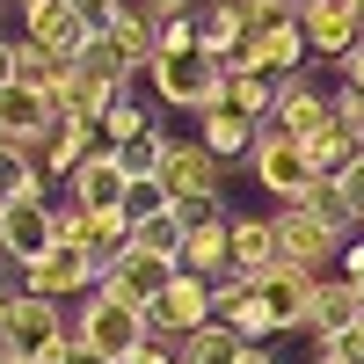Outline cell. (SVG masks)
Instances as JSON below:
<instances>
[{"instance_id": "6da1fadb", "label": "cell", "mask_w": 364, "mask_h": 364, "mask_svg": "<svg viewBox=\"0 0 364 364\" xmlns=\"http://www.w3.org/2000/svg\"><path fill=\"white\" fill-rule=\"evenodd\" d=\"M73 336H80L87 350H102L109 364H132V357L146 350V336H154V314L124 306L117 291H87V306H80V321H73Z\"/></svg>"}, {"instance_id": "7a4b0ae2", "label": "cell", "mask_w": 364, "mask_h": 364, "mask_svg": "<svg viewBox=\"0 0 364 364\" xmlns=\"http://www.w3.org/2000/svg\"><path fill=\"white\" fill-rule=\"evenodd\" d=\"M219 182H226V161L211 154L204 139H168V161H161V190L182 219H197V211L219 204Z\"/></svg>"}, {"instance_id": "3957f363", "label": "cell", "mask_w": 364, "mask_h": 364, "mask_svg": "<svg viewBox=\"0 0 364 364\" xmlns=\"http://www.w3.org/2000/svg\"><path fill=\"white\" fill-rule=\"evenodd\" d=\"M277 248H284L291 269H314V277H321V262H343L350 233L336 219H321L314 204H277Z\"/></svg>"}, {"instance_id": "277c9868", "label": "cell", "mask_w": 364, "mask_h": 364, "mask_svg": "<svg viewBox=\"0 0 364 364\" xmlns=\"http://www.w3.org/2000/svg\"><path fill=\"white\" fill-rule=\"evenodd\" d=\"M154 80H161V102L168 109H219L226 102V66L211 51H175V58H161L154 66Z\"/></svg>"}, {"instance_id": "5b68a950", "label": "cell", "mask_w": 364, "mask_h": 364, "mask_svg": "<svg viewBox=\"0 0 364 364\" xmlns=\"http://www.w3.org/2000/svg\"><path fill=\"white\" fill-rule=\"evenodd\" d=\"M255 182H262L277 204H299L321 175H314V154H306L299 139H284L277 124H262V139H255Z\"/></svg>"}, {"instance_id": "8992f818", "label": "cell", "mask_w": 364, "mask_h": 364, "mask_svg": "<svg viewBox=\"0 0 364 364\" xmlns=\"http://www.w3.org/2000/svg\"><path fill=\"white\" fill-rule=\"evenodd\" d=\"M211 321H219V284L197 277V269H175V284L154 306V336L182 343V336H197V328H211Z\"/></svg>"}, {"instance_id": "52a82bcc", "label": "cell", "mask_w": 364, "mask_h": 364, "mask_svg": "<svg viewBox=\"0 0 364 364\" xmlns=\"http://www.w3.org/2000/svg\"><path fill=\"white\" fill-rule=\"evenodd\" d=\"M22 291H37V299H80V291H102V262L87 255V248H73V240H58L44 262L22 269Z\"/></svg>"}, {"instance_id": "ba28073f", "label": "cell", "mask_w": 364, "mask_h": 364, "mask_svg": "<svg viewBox=\"0 0 364 364\" xmlns=\"http://www.w3.org/2000/svg\"><path fill=\"white\" fill-rule=\"evenodd\" d=\"M58 248V204H8L0 211V255H8L15 269H29V262H44Z\"/></svg>"}, {"instance_id": "9c48e42d", "label": "cell", "mask_w": 364, "mask_h": 364, "mask_svg": "<svg viewBox=\"0 0 364 364\" xmlns=\"http://www.w3.org/2000/svg\"><path fill=\"white\" fill-rule=\"evenodd\" d=\"M219 328H233L240 343L284 336V328H277V306H269V291H262L255 277H240V269H226V277H219Z\"/></svg>"}, {"instance_id": "30bf717a", "label": "cell", "mask_w": 364, "mask_h": 364, "mask_svg": "<svg viewBox=\"0 0 364 364\" xmlns=\"http://www.w3.org/2000/svg\"><path fill=\"white\" fill-rule=\"evenodd\" d=\"M269 124H277L284 139H321L328 124H336V95H328V87H314L306 73H284L277 80V117H269Z\"/></svg>"}, {"instance_id": "8fae6325", "label": "cell", "mask_w": 364, "mask_h": 364, "mask_svg": "<svg viewBox=\"0 0 364 364\" xmlns=\"http://www.w3.org/2000/svg\"><path fill=\"white\" fill-rule=\"evenodd\" d=\"M175 269H182V262H161V255L124 248V255L102 269V291H117V299H124V306H139V314H154V306H161V291L175 284Z\"/></svg>"}, {"instance_id": "7c38bea8", "label": "cell", "mask_w": 364, "mask_h": 364, "mask_svg": "<svg viewBox=\"0 0 364 364\" xmlns=\"http://www.w3.org/2000/svg\"><path fill=\"white\" fill-rule=\"evenodd\" d=\"M22 29H29L22 44H37V51H51V58H66V66L102 37V29H87V22H80V8H66V0H44V8H29Z\"/></svg>"}, {"instance_id": "4fadbf2b", "label": "cell", "mask_w": 364, "mask_h": 364, "mask_svg": "<svg viewBox=\"0 0 364 364\" xmlns=\"http://www.w3.org/2000/svg\"><path fill=\"white\" fill-rule=\"evenodd\" d=\"M182 269H197V277H211V284L233 269V219H226L219 204L197 211V219L182 226Z\"/></svg>"}, {"instance_id": "5bb4252c", "label": "cell", "mask_w": 364, "mask_h": 364, "mask_svg": "<svg viewBox=\"0 0 364 364\" xmlns=\"http://www.w3.org/2000/svg\"><path fill=\"white\" fill-rule=\"evenodd\" d=\"M95 154H102V124H87V117H58V124L44 132V146H37V168H44V182L51 175L73 182Z\"/></svg>"}, {"instance_id": "9a60e30c", "label": "cell", "mask_w": 364, "mask_h": 364, "mask_svg": "<svg viewBox=\"0 0 364 364\" xmlns=\"http://www.w3.org/2000/svg\"><path fill=\"white\" fill-rule=\"evenodd\" d=\"M357 321H364V291L343 277V269H336V277H314V314H306V336H314V343H343Z\"/></svg>"}, {"instance_id": "2e32d148", "label": "cell", "mask_w": 364, "mask_h": 364, "mask_svg": "<svg viewBox=\"0 0 364 364\" xmlns=\"http://www.w3.org/2000/svg\"><path fill=\"white\" fill-rule=\"evenodd\" d=\"M299 29H306V51L336 58V66L364 44V29H357V15L343 8V0H299Z\"/></svg>"}, {"instance_id": "e0dca14e", "label": "cell", "mask_w": 364, "mask_h": 364, "mask_svg": "<svg viewBox=\"0 0 364 364\" xmlns=\"http://www.w3.org/2000/svg\"><path fill=\"white\" fill-rule=\"evenodd\" d=\"M102 37L132 58V73H154V66H161V15L146 8V0H124V8L109 15V29H102Z\"/></svg>"}, {"instance_id": "ac0fdd59", "label": "cell", "mask_w": 364, "mask_h": 364, "mask_svg": "<svg viewBox=\"0 0 364 364\" xmlns=\"http://www.w3.org/2000/svg\"><path fill=\"white\" fill-rule=\"evenodd\" d=\"M124 197H132V175H124V161H117L109 146L66 182V204H80V211H117Z\"/></svg>"}, {"instance_id": "d6986e66", "label": "cell", "mask_w": 364, "mask_h": 364, "mask_svg": "<svg viewBox=\"0 0 364 364\" xmlns=\"http://www.w3.org/2000/svg\"><path fill=\"white\" fill-rule=\"evenodd\" d=\"M233 269L240 277H269L284 269V248H277V219H233Z\"/></svg>"}, {"instance_id": "ffe728a7", "label": "cell", "mask_w": 364, "mask_h": 364, "mask_svg": "<svg viewBox=\"0 0 364 364\" xmlns=\"http://www.w3.org/2000/svg\"><path fill=\"white\" fill-rule=\"evenodd\" d=\"M262 291H269V306H277V328H306V314H314V269H269L262 277Z\"/></svg>"}, {"instance_id": "44dd1931", "label": "cell", "mask_w": 364, "mask_h": 364, "mask_svg": "<svg viewBox=\"0 0 364 364\" xmlns=\"http://www.w3.org/2000/svg\"><path fill=\"white\" fill-rule=\"evenodd\" d=\"M255 139H262V124H248V117H240V109H204V146H211V154H219V161H240V154H248L255 161Z\"/></svg>"}, {"instance_id": "7402d4cb", "label": "cell", "mask_w": 364, "mask_h": 364, "mask_svg": "<svg viewBox=\"0 0 364 364\" xmlns=\"http://www.w3.org/2000/svg\"><path fill=\"white\" fill-rule=\"evenodd\" d=\"M248 44V15H240V0H211V15H204V29H197V51H211L226 66V58Z\"/></svg>"}, {"instance_id": "603a6c76", "label": "cell", "mask_w": 364, "mask_h": 364, "mask_svg": "<svg viewBox=\"0 0 364 364\" xmlns=\"http://www.w3.org/2000/svg\"><path fill=\"white\" fill-rule=\"evenodd\" d=\"M182 211L168 204V211H154V219H132V248L139 255H161V262H182Z\"/></svg>"}, {"instance_id": "cb8c5ba5", "label": "cell", "mask_w": 364, "mask_h": 364, "mask_svg": "<svg viewBox=\"0 0 364 364\" xmlns=\"http://www.w3.org/2000/svg\"><path fill=\"white\" fill-rule=\"evenodd\" d=\"M306 154H314V175H321V182H336L343 168H357V161H364V139H357L350 124H328L321 139H306Z\"/></svg>"}, {"instance_id": "d4e9b609", "label": "cell", "mask_w": 364, "mask_h": 364, "mask_svg": "<svg viewBox=\"0 0 364 364\" xmlns=\"http://www.w3.org/2000/svg\"><path fill=\"white\" fill-rule=\"evenodd\" d=\"M37 197H44V168H37V154L0 146V211H8V204H37Z\"/></svg>"}, {"instance_id": "484cf974", "label": "cell", "mask_w": 364, "mask_h": 364, "mask_svg": "<svg viewBox=\"0 0 364 364\" xmlns=\"http://www.w3.org/2000/svg\"><path fill=\"white\" fill-rule=\"evenodd\" d=\"M240 350H248V343H240L233 328L211 321V328H197V336L175 343V364H240Z\"/></svg>"}, {"instance_id": "4316f807", "label": "cell", "mask_w": 364, "mask_h": 364, "mask_svg": "<svg viewBox=\"0 0 364 364\" xmlns=\"http://www.w3.org/2000/svg\"><path fill=\"white\" fill-rule=\"evenodd\" d=\"M226 109H240L248 124H269V117H277V80H262V73H226Z\"/></svg>"}, {"instance_id": "83f0119b", "label": "cell", "mask_w": 364, "mask_h": 364, "mask_svg": "<svg viewBox=\"0 0 364 364\" xmlns=\"http://www.w3.org/2000/svg\"><path fill=\"white\" fill-rule=\"evenodd\" d=\"M66 58H51V51H37V44H22L15 51V87H37V95H51L58 102V87H66Z\"/></svg>"}, {"instance_id": "f1b7e54d", "label": "cell", "mask_w": 364, "mask_h": 364, "mask_svg": "<svg viewBox=\"0 0 364 364\" xmlns=\"http://www.w3.org/2000/svg\"><path fill=\"white\" fill-rule=\"evenodd\" d=\"M73 66H80L87 80H102V87H109V95H124V87H132V58H124V51H117L109 37H95V44H87V51L73 58Z\"/></svg>"}, {"instance_id": "f546056e", "label": "cell", "mask_w": 364, "mask_h": 364, "mask_svg": "<svg viewBox=\"0 0 364 364\" xmlns=\"http://www.w3.org/2000/svg\"><path fill=\"white\" fill-rule=\"evenodd\" d=\"M146 132H161V124H154V117H146L132 95H124V102H117V109L102 117V146H109V154H117V146H139Z\"/></svg>"}, {"instance_id": "4dcf8cb0", "label": "cell", "mask_w": 364, "mask_h": 364, "mask_svg": "<svg viewBox=\"0 0 364 364\" xmlns=\"http://www.w3.org/2000/svg\"><path fill=\"white\" fill-rule=\"evenodd\" d=\"M117 161H124L132 182H161V161H168V132H146L139 146H117Z\"/></svg>"}, {"instance_id": "1f68e13d", "label": "cell", "mask_w": 364, "mask_h": 364, "mask_svg": "<svg viewBox=\"0 0 364 364\" xmlns=\"http://www.w3.org/2000/svg\"><path fill=\"white\" fill-rule=\"evenodd\" d=\"M336 204H343V219H350V226H364V161L336 175Z\"/></svg>"}, {"instance_id": "d6a6232c", "label": "cell", "mask_w": 364, "mask_h": 364, "mask_svg": "<svg viewBox=\"0 0 364 364\" xmlns=\"http://www.w3.org/2000/svg\"><path fill=\"white\" fill-rule=\"evenodd\" d=\"M197 29H204L197 15H168V22H161V58H175V51H197Z\"/></svg>"}, {"instance_id": "836d02e7", "label": "cell", "mask_w": 364, "mask_h": 364, "mask_svg": "<svg viewBox=\"0 0 364 364\" xmlns=\"http://www.w3.org/2000/svg\"><path fill=\"white\" fill-rule=\"evenodd\" d=\"M124 211H132V219H154V211H168V190H161V182H132Z\"/></svg>"}, {"instance_id": "e575fe53", "label": "cell", "mask_w": 364, "mask_h": 364, "mask_svg": "<svg viewBox=\"0 0 364 364\" xmlns=\"http://www.w3.org/2000/svg\"><path fill=\"white\" fill-rule=\"evenodd\" d=\"M336 124H350L364 139V87H336Z\"/></svg>"}, {"instance_id": "d590c367", "label": "cell", "mask_w": 364, "mask_h": 364, "mask_svg": "<svg viewBox=\"0 0 364 364\" xmlns=\"http://www.w3.org/2000/svg\"><path fill=\"white\" fill-rule=\"evenodd\" d=\"M66 8H80V22H87V29H109V15L124 8V0H66Z\"/></svg>"}, {"instance_id": "8d00e7d4", "label": "cell", "mask_w": 364, "mask_h": 364, "mask_svg": "<svg viewBox=\"0 0 364 364\" xmlns=\"http://www.w3.org/2000/svg\"><path fill=\"white\" fill-rule=\"evenodd\" d=\"M132 364H175V343H168V336H146V350H139Z\"/></svg>"}, {"instance_id": "74e56055", "label": "cell", "mask_w": 364, "mask_h": 364, "mask_svg": "<svg viewBox=\"0 0 364 364\" xmlns=\"http://www.w3.org/2000/svg\"><path fill=\"white\" fill-rule=\"evenodd\" d=\"M343 87H364V44H357V51L343 58Z\"/></svg>"}, {"instance_id": "f35d334b", "label": "cell", "mask_w": 364, "mask_h": 364, "mask_svg": "<svg viewBox=\"0 0 364 364\" xmlns=\"http://www.w3.org/2000/svg\"><path fill=\"white\" fill-rule=\"evenodd\" d=\"M15 51H22V44H8V37H0V87H15Z\"/></svg>"}, {"instance_id": "ab89813d", "label": "cell", "mask_w": 364, "mask_h": 364, "mask_svg": "<svg viewBox=\"0 0 364 364\" xmlns=\"http://www.w3.org/2000/svg\"><path fill=\"white\" fill-rule=\"evenodd\" d=\"M146 8H154V15L168 22V15H190V8H197V0H146Z\"/></svg>"}, {"instance_id": "60d3db41", "label": "cell", "mask_w": 364, "mask_h": 364, "mask_svg": "<svg viewBox=\"0 0 364 364\" xmlns=\"http://www.w3.org/2000/svg\"><path fill=\"white\" fill-rule=\"evenodd\" d=\"M240 364H277V350H262V343H248V350H240Z\"/></svg>"}, {"instance_id": "b9f144b4", "label": "cell", "mask_w": 364, "mask_h": 364, "mask_svg": "<svg viewBox=\"0 0 364 364\" xmlns=\"http://www.w3.org/2000/svg\"><path fill=\"white\" fill-rule=\"evenodd\" d=\"M66 364H109V357H102V350H87V343H73V357H66Z\"/></svg>"}, {"instance_id": "7bdbcfd3", "label": "cell", "mask_w": 364, "mask_h": 364, "mask_svg": "<svg viewBox=\"0 0 364 364\" xmlns=\"http://www.w3.org/2000/svg\"><path fill=\"white\" fill-rule=\"evenodd\" d=\"M343 8H350V15H357V29H364V0H343Z\"/></svg>"}, {"instance_id": "ee69618b", "label": "cell", "mask_w": 364, "mask_h": 364, "mask_svg": "<svg viewBox=\"0 0 364 364\" xmlns=\"http://www.w3.org/2000/svg\"><path fill=\"white\" fill-rule=\"evenodd\" d=\"M15 8H22V15H29V8H44V0H15Z\"/></svg>"}, {"instance_id": "f6af8a7d", "label": "cell", "mask_w": 364, "mask_h": 364, "mask_svg": "<svg viewBox=\"0 0 364 364\" xmlns=\"http://www.w3.org/2000/svg\"><path fill=\"white\" fill-rule=\"evenodd\" d=\"M0 8H8V0H0Z\"/></svg>"}]
</instances>
